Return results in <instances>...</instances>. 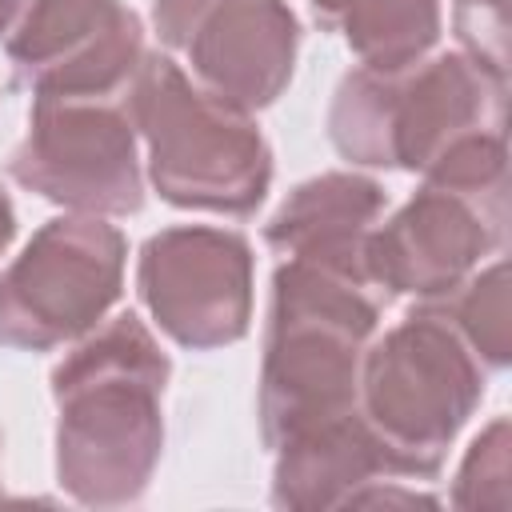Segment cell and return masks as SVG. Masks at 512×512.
Segmentation results:
<instances>
[{
	"mask_svg": "<svg viewBox=\"0 0 512 512\" xmlns=\"http://www.w3.org/2000/svg\"><path fill=\"white\" fill-rule=\"evenodd\" d=\"M168 352L136 312H120L76 340L52 368L56 480L88 508L144 496L164 452Z\"/></svg>",
	"mask_w": 512,
	"mask_h": 512,
	"instance_id": "obj_1",
	"label": "cell"
},
{
	"mask_svg": "<svg viewBox=\"0 0 512 512\" xmlns=\"http://www.w3.org/2000/svg\"><path fill=\"white\" fill-rule=\"evenodd\" d=\"M380 308L384 300L356 276L304 260L276 268L256 396L268 448L360 408V364Z\"/></svg>",
	"mask_w": 512,
	"mask_h": 512,
	"instance_id": "obj_2",
	"label": "cell"
},
{
	"mask_svg": "<svg viewBox=\"0 0 512 512\" xmlns=\"http://www.w3.org/2000/svg\"><path fill=\"white\" fill-rule=\"evenodd\" d=\"M508 80L468 52L420 56L404 68H352L328 108L332 148L364 168L428 172L472 136L504 132Z\"/></svg>",
	"mask_w": 512,
	"mask_h": 512,
	"instance_id": "obj_3",
	"label": "cell"
},
{
	"mask_svg": "<svg viewBox=\"0 0 512 512\" xmlns=\"http://www.w3.org/2000/svg\"><path fill=\"white\" fill-rule=\"evenodd\" d=\"M128 112L148 148V180L168 204L248 216L268 196L272 148L252 112L208 96L168 52H144Z\"/></svg>",
	"mask_w": 512,
	"mask_h": 512,
	"instance_id": "obj_4",
	"label": "cell"
},
{
	"mask_svg": "<svg viewBox=\"0 0 512 512\" xmlns=\"http://www.w3.org/2000/svg\"><path fill=\"white\" fill-rule=\"evenodd\" d=\"M484 376L480 356L428 300L368 344L356 404L404 480L440 476L456 432L484 400Z\"/></svg>",
	"mask_w": 512,
	"mask_h": 512,
	"instance_id": "obj_5",
	"label": "cell"
},
{
	"mask_svg": "<svg viewBox=\"0 0 512 512\" xmlns=\"http://www.w3.org/2000/svg\"><path fill=\"white\" fill-rule=\"evenodd\" d=\"M124 236L104 216H56L0 272V348L76 344L120 300Z\"/></svg>",
	"mask_w": 512,
	"mask_h": 512,
	"instance_id": "obj_6",
	"label": "cell"
},
{
	"mask_svg": "<svg viewBox=\"0 0 512 512\" xmlns=\"http://www.w3.org/2000/svg\"><path fill=\"white\" fill-rule=\"evenodd\" d=\"M8 176L76 216L140 212L144 172L128 96H32Z\"/></svg>",
	"mask_w": 512,
	"mask_h": 512,
	"instance_id": "obj_7",
	"label": "cell"
},
{
	"mask_svg": "<svg viewBox=\"0 0 512 512\" xmlns=\"http://www.w3.org/2000/svg\"><path fill=\"white\" fill-rule=\"evenodd\" d=\"M164 52L244 112L268 108L292 80L300 28L284 0H152Z\"/></svg>",
	"mask_w": 512,
	"mask_h": 512,
	"instance_id": "obj_8",
	"label": "cell"
},
{
	"mask_svg": "<svg viewBox=\"0 0 512 512\" xmlns=\"http://www.w3.org/2000/svg\"><path fill=\"white\" fill-rule=\"evenodd\" d=\"M136 288L160 332L180 348L236 344L252 324V248L232 228H164L140 248Z\"/></svg>",
	"mask_w": 512,
	"mask_h": 512,
	"instance_id": "obj_9",
	"label": "cell"
},
{
	"mask_svg": "<svg viewBox=\"0 0 512 512\" xmlns=\"http://www.w3.org/2000/svg\"><path fill=\"white\" fill-rule=\"evenodd\" d=\"M4 56L32 96H128L144 32L124 0H24Z\"/></svg>",
	"mask_w": 512,
	"mask_h": 512,
	"instance_id": "obj_10",
	"label": "cell"
},
{
	"mask_svg": "<svg viewBox=\"0 0 512 512\" xmlns=\"http://www.w3.org/2000/svg\"><path fill=\"white\" fill-rule=\"evenodd\" d=\"M504 236L508 204L420 184V192L368 236L364 276L384 304L396 296L440 300L460 288L488 252H500Z\"/></svg>",
	"mask_w": 512,
	"mask_h": 512,
	"instance_id": "obj_11",
	"label": "cell"
},
{
	"mask_svg": "<svg viewBox=\"0 0 512 512\" xmlns=\"http://www.w3.org/2000/svg\"><path fill=\"white\" fill-rule=\"evenodd\" d=\"M272 504L292 512H316V508H348V504H432L424 492H404V476L388 460L376 432L364 424L360 408L316 424L284 444L272 448Z\"/></svg>",
	"mask_w": 512,
	"mask_h": 512,
	"instance_id": "obj_12",
	"label": "cell"
},
{
	"mask_svg": "<svg viewBox=\"0 0 512 512\" xmlns=\"http://www.w3.org/2000/svg\"><path fill=\"white\" fill-rule=\"evenodd\" d=\"M384 208H388V196L372 176L324 172L296 184L284 196V204L264 224V240L284 260L320 264L368 284L364 248Z\"/></svg>",
	"mask_w": 512,
	"mask_h": 512,
	"instance_id": "obj_13",
	"label": "cell"
},
{
	"mask_svg": "<svg viewBox=\"0 0 512 512\" xmlns=\"http://www.w3.org/2000/svg\"><path fill=\"white\" fill-rule=\"evenodd\" d=\"M368 68H404L432 52L440 0H308Z\"/></svg>",
	"mask_w": 512,
	"mask_h": 512,
	"instance_id": "obj_14",
	"label": "cell"
},
{
	"mask_svg": "<svg viewBox=\"0 0 512 512\" xmlns=\"http://www.w3.org/2000/svg\"><path fill=\"white\" fill-rule=\"evenodd\" d=\"M436 304L452 328L464 336V344L480 356V364L488 372H500L512 356V320H508V268L504 260H492L488 268L472 272L460 288H452L448 296L440 300H428Z\"/></svg>",
	"mask_w": 512,
	"mask_h": 512,
	"instance_id": "obj_15",
	"label": "cell"
},
{
	"mask_svg": "<svg viewBox=\"0 0 512 512\" xmlns=\"http://www.w3.org/2000/svg\"><path fill=\"white\" fill-rule=\"evenodd\" d=\"M508 420L496 416L468 448L456 484L452 504L456 508H508Z\"/></svg>",
	"mask_w": 512,
	"mask_h": 512,
	"instance_id": "obj_16",
	"label": "cell"
},
{
	"mask_svg": "<svg viewBox=\"0 0 512 512\" xmlns=\"http://www.w3.org/2000/svg\"><path fill=\"white\" fill-rule=\"evenodd\" d=\"M508 8L512 0H456L452 24L464 52L508 80Z\"/></svg>",
	"mask_w": 512,
	"mask_h": 512,
	"instance_id": "obj_17",
	"label": "cell"
},
{
	"mask_svg": "<svg viewBox=\"0 0 512 512\" xmlns=\"http://www.w3.org/2000/svg\"><path fill=\"white\" fill-rule=\"evenodd\" d=\"M12 232H16V212H12V200H8V192L0 188V252L8 248Z\"/></svg>",
	"mask_w": 512,
	"mask_h": 512,
	"instance_id": "obj_18",
	"label": "cell"
},
{
	"mask_svg": "<svg viewBox=\"0 0 512 512\" xmlns=\"http://www.w3.org/2000/svg\"><path fill=\"white\" fill-rule=\"evenodd\" d=\"M20 8H24V0H0V36L12 28V20L20 16Z\"/></svg>",
	"mask_w": 512,
	"mask_h": 512,
	"instance_id": "obj_19",
	"label": "cell"
}]
</instances>
